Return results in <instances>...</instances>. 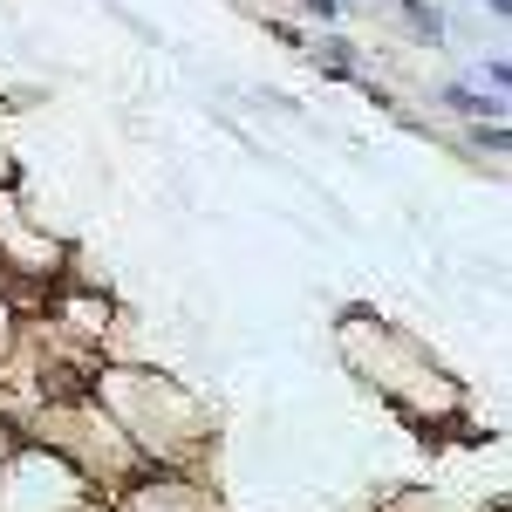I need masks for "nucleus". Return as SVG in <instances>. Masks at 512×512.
Wrapping results in <instances>:
<instances>
[{
	"instance_id": "6",
	"label": "nucleus",
	"mask_w": 512,
	"mask_h": 512,
	"mask_svg": "<svg viewBox=\"0 0 512 512\" xmlns=\"http://www.w3.org/2000/svg\"><path fill=\"white\" fill-rule=\"evenodd\" d=\"M301 14H315V21H335V14H342V0H301Z\"/></svg>"
},
{
	"instance_id": "4",
	"label": "nucleus",
	"mask_w": 512,
	"mask_h": 512,
	"mask_svg": "<svg viewBox=\"0 0 512 512\" xmlns=\"http://www.w3.org/2000/svg\"><path fill=\"white\" fill-rule=\"evenodd\" d=\"M110 512H226L212 478H185V472H137L123 485Z\"/></svg>"
},
{
	"instance_id": "2",
	"label": "nucleus",
	"mask_w": 512,
	"mask_h": 512,
	"mask_svg": "<svg viewBox=\"0 0 512 512\" xmlns=\"http://www.w3.org/2000/svg\"><path fill=\"white\" fill-rule=\"evenodd\" d=\"M335 349H342V362H349L390 410H403L410 424H424V431L465 424V410H472L465 383L431 355V342H417V335L396 328L390 315H376V308H342V315H335Z\"/></svg>"
},
{
	"instance_id": "3",
	"label": "nucleus",
	"mask_w": 512,
	"mask_h": 512,
	"mask_svg": "<svg viewBox=\"0 0 512 512\" xmlns=\"http://www.w3.org/2000/svg\"><path fill=\"white\" fill-rule=\"evenodd\" d=\"M62 280H69V239L48 233V219L21 198V185H0V287L28 308Z\"/></svg>"
},
{
	"instance_id": "5",
	"label": "nucleus",
	"mask_w": 512,
	"mask_h": 512,
	"mask_svg": "<svg viewBox=\"0 0 512 512\" xmlns=\"http://www.w3.org/2000/svg\"><path fill=\"white\" fill-rule=\"evenodd\" d=\"M0 185H21V158H14V110L0 96Z\"/></svg>"
},
{
	"instance_id": "1",
	"label": "nucleus",
	"mask_w": 512,
	"mask_h": 512,
	"mask_svg": "<svg viewBox=\"0 0 512 512\" xmlns=\"http://www.w3.org/2000/svg\"><path fill=\"white\" fill-rule=\"evenodd\" d=\"M82 390L110 410V424L130 437V451L144 458V472L205 478L219 424H212V403L192 383H178L158 362H96Z\"/></svg>"
}]
</instances>
